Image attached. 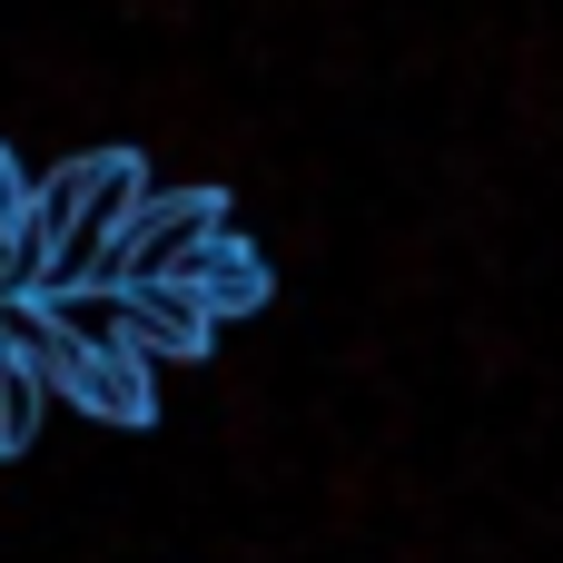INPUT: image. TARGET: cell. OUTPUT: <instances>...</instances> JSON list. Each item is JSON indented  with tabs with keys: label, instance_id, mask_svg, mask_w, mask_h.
<instances>
[{
	"label": "cell",
	"instance_id": "1",
	"mask_svg": "<svg viewBox=\"0 0 563 563\" xmlns=\"http://www.w3.org/2000/svg\"><path fill=\"white\" fill-rule=\"evenodd\" d=\"M139 198H148V168H139L129 148L69 158V218H59V238H49V277H40V297H59V287H109V257H119Z\"/></svg>",
	"mask_w": 563,
	"mask_h": 563
},
{
	"label": "cell",
	"instance_id": "2",
	"mask_svg": "<svg viewBox=\"0 0 563 563\" xmlns=\"http://www.w3.org/2000/svg\"><path fill=\"white\" fill-rule=\"evenodd\" d=\"M218 238H228V208L208 188H148L129 238H119V257H109V287H178Z\"/></svg>",
	"mask_w": 563,
	"mask_h": 563
},
{
	"label": "cell",
	"instance_id": "3",
	"mask_svg": "<svg viewBox=\"0 0 563 563\" xmlns=\"http://www.w3.org/2000/svg\"><path fill=\"white\" fill-rule=\"evenodd\" d=\"M129 336H139V356H198L218 336V317L198 287H129Z\"/></svg>",
	"mask_w": 563,
	"mask_h": 563
},
{
	"label": "cell",
	"instance_id": "4",
	"mask_svg": "<svg viewBox=\"0 0 563 563\" xmlns=\"http://www.w3.org/2000/svg\"><path fill=\"white\" fill-rule=\"evenodd\" d=\"M178 287H198V297H208V317H238V307H257V297H267V267H257L238 238H218V247H208Z\"/></svg>",
	"mask_w": 563,
	"mask_h": 563
},
{
	"label": "cell",
	"instance_id": "5",
	"mask_svg": "<svg viewBox=\"0 0 563 563\" xmlns=\"http://www.w3.org/2000/svg\"><path fill=\"white\" fill-rule=\"evenodd\" d=\"M40 416H49V376L0 346V455H20V445L40 435Z\"/></svg>",
	"mask_w": 563,
	"mask_h": 563
},
{
	"label": "cell",
	"instance_id": "6",
	"mask_svg": "<svg viewBox=\"0 0 563 563\" xmlns=\"http://www.w3.org/2000/svg\"><path fill=\"white\" fill-rule=\"evenodd\" d=\"M10 218H20V168L0 158V228H10Z\"/></svg>",
	"mask_w": 563,
	"mask_h": 563
}]
</instances>
